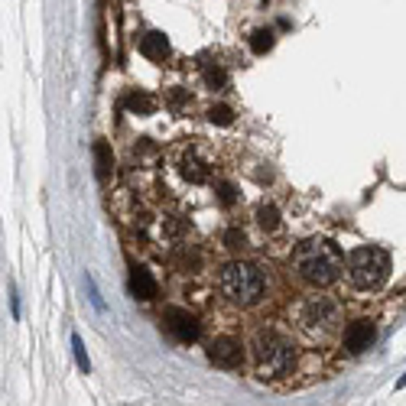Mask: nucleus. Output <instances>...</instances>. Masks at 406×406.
<instances>
[{"label": "nucleus", "instance_id": "7ed1b4c3", "mask_svg": "<svg viewBox=\"0 0 406 406\" xmlns=\"http://www.w3.org/2000/svg\"><path fill=\"white\" fill-rule=\"evenodd\" d=\"M253 371L260 377H286L296 368V348L292 341L276 329H260L251 338Z\"/></svg>", "mask_w": 406, "mask_h": 406}, {"label": "nucleus", "instance_id": "5701e85b", "mask_svg": "<svg viewBox=\"0 0 406 406\" xmlns=\"http://www.w3.org/2000/svg\"><path fill=\"white\" fill-rule=\"evenodd\" d=\"M166 104L172 111H182V104H189V94L179 92V88H172V92H166Z\"/></svg>", "mask_w": 406, "mask_h": 406}, {"label": "nucleus", "instance_id": "423d86ee", "mask_svg": "<svg viewBox=\"0 0 406 406\" xmlns=\"http://www.w3.org/2000/svg\"><path fill=\"white\" fill-rule=\"evenodd\" d=\"M166 160H169V169L189 185H205V182L215 179V163L202 153L199 143L182 140V143H176L172 150H169Z\"/></svg>", "mask_w": 406, "mask_h": 406}, {"label": "nucleus", "instance_id": "39448f33", "mask_svg": "<svg viewBox=\"0 0 406 406\" xmlns=\"http://www.w3.org/2000/svg\"><path fill=\"white\" fill-rule=\"evenodd\" d=\"M348 280H351V286H358V290H377V286H383V280H387V273H390V257H387V251L383 247H354L351 253H348Z\"/></svg>", "mask_w": 406, "mask_h": 406}, {"label": "nucleus", "instance_id": "20e7f679", "mask_svg": "<svg viewBox=\"0 0 406 406\" xmlns=\"http://www.w3.org/2000/svg\"><path fill=\"white\" fill-rule=\"evenodd\" d=\"M292 319H296V329L309 341H329L335 335L338 322H341V309H338V302L331 296L315 292V296H306L292 309Z\"/></svg>", "mask_w": 406, "mask_h": 406}, {"label": "nucleus", "instance_id": "2eb2a0df", "mask_svg": "<svg viewBox=\"0 0 406 406\" xmlns=\"http://www.w3.org/2000/svg\"><path fill=\"white\" fill-rule=\"evenodd\" d=\"M124 108L137 117H150L156 111V98L153 94H146L143 88H131V92L124 94Z\"/></svg>", "mask_w": 406, "mask_h": 406}, {"label": "nucleus", "instance_id": "6ab92c4d", "mask_svg": "<svg viewBox=\"0 0 406 406\" xmlns=\"http://www.w3.org/2000/svg\"><path fill=\"white\" fill-rule=\"evenodd\" d=\"M208 121L218 124V127H231V124H234V111H231L228 104H212V108H208Z\"/></svg>", "mask_w": 406, "mask_h": 406}, {"label": "nucleus", "instance_id": "f257e3e1", "mask_svg": "<svg viewBox=\"0 0 406 406\" xmlns=\"http://www.w3.org/2000/svg\"><path fill=\"white\" fill-rule=\"evenodd\" d=\"M292 273L302 280V283L315 286V290H325L341 276V253L331 241L325 238H309L292 251Z\"/></svg>", "mask_w": 406, "mask_h": 406}, {"label": "nucleus", "instance_id": "f03ea898", "mask_svg": "<svg viewBox=\"0 0 406 406\" xmlns=\"http://www.w3.org/2000/svg\"><path fill=\"white\" fill-rule=\"evenodd\" d=\"M218 290H221V296L228 299V302H234V306H241V309H251L267 296L270 280H267V273H263V267H257V263L231 260V263H224L221 273H218Z\"/></svg>", "mask_w": 406, "mask_h": 406}, {"label": "nucleus", "instance_id": "b1692460", "mask_svg": "<svg viewBox=\"0 0 406 406\" xmlns=\"http://www.w3.org/2000/svg\"><path fill=\"white\" fill-rule=\"evenodd\" d=\"M397 387H406V374H403V377H400V380H397Z\"/></svg>", "mask_w": 406, "mask_h": 406}, {"label": "nucleus", "instance_id": "9d476101", "mask_svg": "<svg viewBox=\"0 0 406 406\" xmlns=\"http://www.w3.org/2000/svg\"><path fill=\"white\" fill-rule=\"evenodd\" d=\"M374 338H377V325L371 322V319H358V322H351L345 329V351L348 354H364L371 345H374Z\"/></svg>", "mask_w": 406, "mask_h": 406}, {"label": "nucleus", "instance_id": "ddd939ff", "mask_svg": "<svg viewBox=\"0 0 406 406\" xmlns=\"http://www.w3.org/2000/svg\"><path fill=\"white\" fill-rule=\"evenodd\" d=\"M140 53H143V59H150V62H163L169 55V39L163 36L160 30L143 33V39H140Z\"/></svg>", "mask_w": 406, "mask_h": 406}, {"label": "nucleus", "instance_id": "4be33fe9", "mask_svg": "<svg viewBox=\"0 0 406 406\" xmlns=\"http://www.w3.org/2000/svg\"><path fill=\"white\" fill-rule=\"evenodd\" d=\"M84 290H88V299H92V306L98 309V312H104V302H101V292H98V286H94V280L88 273H84Z\"/></svg>", "mask_w": 406, "mask_h": 406}, {"label": "nucleus", "instance_id": "9b49d317", "mask_svg": "<svg viewBox=\"0 0 406 406\" xmlns=\"http://www.w3.org/2000/svg\"><path fill=\"white\" fill-rule=\"evenodd\" d=\"M127 286H131V292H133L137 299H143V302H150V299L160 296V286H156L153 273H150L146 267H133V270H131V280H127Z\"/></svg>", "mask_w": 406, "mask_h": 406}, {"label": "nucleus", "instance_id": "0eeeda50", "mask_svg": "<svg viewBox=\"0 0 406 406\" xmlns=\"http://www.w3.org/2000/svg\"><path fill=\"white\" fill-rule=\"evenodd\" d=\"M160 322H163V329H166V335L172 338V341H179V345H192V341H199V335H202L199 319H195L189 309H179V306L163 309Z\"/></svg>", "mask_w": 406, "mask_h": 406}, {"label": "nucleus", "instance_id": "f3484780", "mask_svg": "<svg viewBox=\"0 0 406 406\" xmlns=\"http://www.w3.org/2000/svg\"><path fill=\"white\" fill-rule=\"evenodd\" d=\"M273 30H253L251 33V49H253V55H267L270 49H273Z\"/></svg>", "mask_w": 406, "mask_h": 406}, {"label": "nucleus", "instance_id": "6e6552de", "mask_svg": "<svg viewBox=\"0 0 406 406\" xmlns=\"http://www.w3.org/2000/svg\"><path fill=\"white\" fill-rule=\"evenodd\" d=\"M208 361H212L215 368L234 371V368H241V361H244V345L231 335H218L215 341L208 345Z\"/></svg>", "mask_w": 406, "mask_h": 406}, {"label": "nucleus", "instance_id": "4468645a", "mask_svg": "<svg viewBox=\"0 0 406 406\" xmlns=\"http://www.w3.org/2000/svg\"><path fill=\"white\" fill-rule=\"evenodd\" d=\"M253 221H257V228H260L263 234H276V231L283 228V215H280V208H276L273 202H260L257 212H253Z\"/></svg>", "mask_w": 406, "mask_h": 406}, {"label": "nucleus", "instance_id": "412c9836", "mask_svg": "<svg viewBox=\"0 0 406 406\" xmlns=\"http://www.w3.org/2000/svg\"><path fill=\"white\" fill-rule=\"evenodd\" d=\"M221 241H224V247H228V251H244V247H247V234L241 228H228Z\"/></svg>", "mask_w": 406, "mask_h": 406}, {"label": "nucleus", "instance_id": "aec40b11", "mask_svg": "<svg viewBox=\"0 0 406 406\" xmlns=\"http://www.w3.org/2000/svg\"><path fill=\"white\" fill-rule=\"evenodd\" d=\"M72 351H75V364H78V371H82V374H88V371H92V361H88V351H84L82 335H72Z\"/></svg>", "mask_w": 406, "mask_h": 406}, {"label": "nucleus", "instance_id": "dca6fc26", "mask_svg": "<svg viewBox=\"0 0 406 406\" xmlns=\"http://www.w3.org/2000/svg\"><path fill=\"white\" fill-rule=\"evenodd\" d=\"M212 189H215V199L221 202L224 208H234L241 202V192L234 189V182H228V179H212Z\"/></svg>", "mask_w": 406, "mask_h": 406}, {"label": "nucleus", "instance_id": "a211bd4d", "mask_svg": "<svg viewBox=\"0 0 406 406\" xmlns=\"http://www.w3.org/2000/svg\"><path fill=\"white\" fill-rule=\"evenodd\" d=\"M224 84H228V72H224L221 65H208V69H205V88L221 92Z\"/></svg>", "mask_w": 406, "mask_h": 406}, {"label": "nucleus", "instance_id": "f8f14e48", "mask_svg": "<svg viewBox=\"0 0 406 406\" xmlns=\"http://www.w3.org/2000/svg\"><path fill=\"white\" fill-rule=\"evenodd\" d=\"M94 172H98V182L104 185L114 176V150L108 140H94Z\"/></svg>", "mask_w": 406, "mask_h": 406}, {"label": "nucleus", "instance_id": "1a4fd4ad", "mask_svg": "<svg viewBox=\"0 0 406 406\" xmlns=\"http://www.w3.org/2000/svg\"><path fill=\"white\" fill-rule=\"evenodd\" d=\"M189 234L192 228L182 221V218H172V215H163L156 218V241H160L163 251H179L182 244H189Z\"/></svg>", "mask_w": 406, "mask_h": 406}]
</instances>
